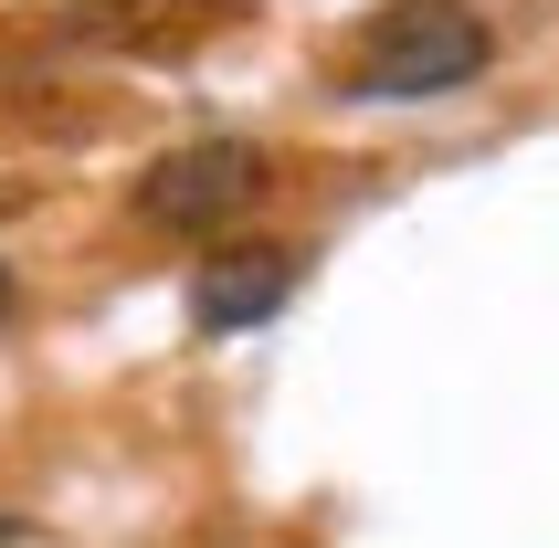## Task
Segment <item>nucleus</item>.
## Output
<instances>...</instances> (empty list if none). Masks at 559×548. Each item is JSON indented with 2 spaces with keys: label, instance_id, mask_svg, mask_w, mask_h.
<instances>
[{
  "label": "nucleus",
  "instance_id": "nucleus-1",
  "mask_svg": "<svg viewBox=\"0 0 559 548\" xmlns=\"http://www.w3.org/2000/svg\"><path fill=\"white\" fill-rule=\"evenodd\" d=\"M486 63H497V32L465 0H391V11H370L359 53H348V95L359 106H423V95L475 85Z\"/></svg>",
  "mask_w": 559,
  "mask_h": 548
},
{
  "label": "nucleus",
  "instance_id": "nucleus-2",
  "mask_svg": "<svg viewBox=\"0 0 559 548\" xmlns=\"http://www.w3.org/2000/svg\"><path fill=\"white\" fill-rule=\"evenodd\" d=\"M253 190H264V148L253 138H190V148L148 158L138 222L148 233H222V222L253 212Z\"/></svg>",
  "mask_w": 559,
  "mask_h": 548
},
{
  "label": "nucleus",
  "instance_id": "nucleus-3",
  "mask_svg": "<svg viewBox=\"0 0 559 548\" xmlns=\"http://www.w3.org/2000/svg\"><path fill=\"white\" fill-rule=\"evenodd\" d=\"M296 274H307L296 243H222V253H201V264H190V327L201 337L264 327V317L296 296Z\"/></svg>",
  "mask_w": 559,
  "mask_h": 548
},
{
  "label": "nucleus",
  "instance_id": "nucleus-4",
  "mask_svg": "<svg viewBox=\"0 0 559 548\" xmlns=\"http://www.w3.org/2000/svg\"><path fill=\"white\" fill-rule=\"evenodd\" d=\"M32 538V517H11V507H0V548H22Z\"/></svg>",
  "mask_w": 559,
  "mask_h": 548
},
{
  "label": "nucleus",
  "instance_id": "nucleus-5",
  "mask_svg": "<svg viewBox=\"0 0 559 548\" xmlns=\"http://www.w3.org/2000/svg\"><path fill=\"white\" fill-rule=\"evenodd\" d=\"M11 306H22V285H11V264H0V327H11Z\"/></svg>",
  "mask_w": 559,
  "mask_h": 548
}]
</instances>
